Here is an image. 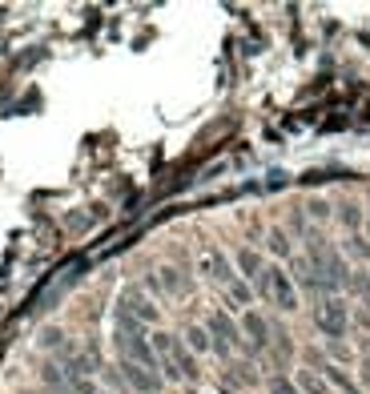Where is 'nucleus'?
Masks as SVG:
<instances>
[{
	"label": "nucleus",
	"mask_w": 370,
	"mask_h": 394,
	"mask_svg": "<svg viewBox=\"0 0 370 394\" xmlns=\"http://www.w3.org/2000/svg\"><path fill=\"white\" fill-rule=\"evenodd\" d=\"M121 378L129 382V390H137V394H161V386H165L161 374L137 366V362H121Z\"/></svg>",
	"instance_id": "20e7f679"
},
{
	"label": "nucleus",
	"mask_w": 370,
	"mask_h": 394,
	"mask_svg": "<svg viewBox=\"0 0 370 394\" xmlns=\"http://www.w3.org/2000/svg\"><path fill=\"white\" fill-rule=\"evenodd\" d=\"M234 261H237V270H242V278H250V282H254V278L266 270V266H262V258H258V249H237Z\"/></svg>",
	"instance_id": "0eeeda50"
},
{
	"label": "nucleus",
	"mask_w": 370,
	"mask_h": 394,
	"mask_svg": "<svg viewBox=\"0 0 370 394\" xmlns=\"http://www.w3.org/2000/svg\"><path fill=\"white\" fill-rule=\"evenodd\" d=\"M298 390H306V394H326V382L314 378L310 370H302V374H298Z\"/></svg>",
	"instance_id": "f8f14e48"
},
{
	"label": "nucleus",
	"mask_w": 370,
	"mask_h": 394,
	"mask_svg": "<svg viewBox=\"0 0 370 394\" xmlns=\"http://www.w3.org/2000/svg\"><path fill=\"white\" fill-rule=\"evenodd\" d=\"M198 266H201V274H206V278H213V282H222V286H230V282L237 278L234 266H230V258H225L222 249H213V246L198 258Z\"/></svg>",
	"instance_id": "423d86ee"
},
{
	"label": "nucleus",
	"mask_w": 370,
	"mask_h": 394,
	"mask_svg": "<svg viewBox=\"0 0 370 394\" xmlns=\"http://www.w3.org/2000/svg\"><path fill=\"white\" fill-rule=\"evenodd\" d=\"M185 346H189L194 354H206V350H210V334H206V326H194V330L185 334Z\"/></svg>",
	"instance_id": "1a4fd4ad"
},
{
	"label": "nucleus",
	"mask_w": 370,
	"mask_h": 394,
	"mask_svg": "<svg viewBox=\"0 0 370 394\" xmlns=\"http://www.w3.org/2000/svg\"><path fill=\"white\" fill-rule=\"evenodd\" d=\"M362 382H370V366H362Z\"/></svg>",
	"instance_id": "dca6fc26"
},
{
	"label": "nucleus",
	"mask_w": 370,
	"mask_h": 394,
	"mask_svg": "<svg viewBox=\"0 0 370 394\" xmlns=\"http://www.w3.org/2000/svg\"><path fill=\"white\" fill-rule=\"evenodd\" d=\"M270 246H274V254H290V242H286L282 230H274V234H270Z\"/></svg>",
	"instance_id": "2eb2a0df"
},
{
	"label": "nucleus",
	"mask_w": 370,
	"mask_h": 394,
	"mask_svg": "<svg viewBox=\"0 0 370 394\" xmlns=\"http://www.w3.org/2000/svg\"><path fill=\"white\" fill-rule=\"evenodd\" d=\"M350 286H354L358 294H362V302H366V306H370V278H362V274H354V278H350Z\"/></svg>",
	"instance_id": "4468645a"
},
{
	"label": "nucleus",
	"mask_w": 370,
	"mask_h": 394,
	"mask_svg": "<svg viewBox=\"0 0 370 394\" xmlns=\"http://www.w3.org/2000/svg\"><path fill=\"white\" fill-rule=\"evenodd\" d=\"M225 290H230V298H234V306H250V302H254V290H250L246 282H237V278L225 286Z\"/></svg>",
	"instance_id": "9d476101"
},
{
	"label": "nucleus",
	"mask_w": 370,
	"mask_h": 394,
	"mask_svg": "<svg viewBox=\"0 0 370 394\" xmlns=\"http://www.w3.org/2000/svg\"><path fill=\"white\" fill-rule=\"evenodd\" d=\"M326 378H330V382H334V386H338L342 394H362V390H358V386H354L350 378H346V374H342L338 366H326Z\"/></svg>",
	"instance_id": "9b49d317"
},
{
	"label": "nucleus",
	"mask_w": 370,
	"mask_h": 394,
	"mask_svg": "<svg viewBox=\"0 0 370 394\" xmlns=\"http://www.w3.org/2000/svg\"><path fill=\"white\" fill-rule=\"evenodd\" d=\"M222 394H234V390H222Z\"/></svg>",
	"instance_id": "f3484780"
},
{
	"label": "nucleus",
	"mask_w": 370,
	"mask_h": 394,
	"mask_svg": "<svg viewBox=\"0 0 370 394\" xmlns=\"http://www.w3.org/2000/svg\"><path fill=\"white\" fill-rule=\"evenodd\" d=\"M237 326H242V334H246V346H250V350H266V346H270V322L262 318L258 310H246Z\"/></svg>",
	"instance_id": "39448f33"
},
{
	"label": "nucleus",
	"mask_w": 370,
	"mask_h": 394,
	"mask_svg": "<svg viewBox=\"0 0 370 394\" xmlns=\"http://www.w3.org/2000/svg\"><path fill=\"white\" fill-rule=\"evenodd\" d=\"M206 334H210V350H218L222 358H230L234 346H242V326H237L225 310H213L210 322H206Z\"/></svg>",
	"instance_id": "f03ea898"
},
{
	"label": "nucleus",
	"mask_w": 370,
	"mask_h": 394,
	"mask_svg": "<svg viewBox=\"0 0 370 394\" xmlns=\"http://www.w3.org/2000/svg\"><path fill=\"white\" fill-rule=\"evenodd\" d=\"M153 286H161V290H169V294H185V278L173 266H165V270H157V278H153Z\"/></svg>",
	"instance_id": "6e6552de"
},
{
	"label": "nucleus",
	"mask_w": 370,
	"mask_h": 394,
	"mask_svg": "<svg viewBox=\"0 0 370 394\" xmlns=\"http://www.w3.org/2000/svg\"><path fill=\"white\" fill-rule=\"evenodd\" d=\"M254 294H258L266 306H278L282 314L298 310V290H294V282H290V274H286L282 266H266V270L254 278Z\"/></svg>",
	"instance_id": "f257e3e1"
},
{
	"label": "nucleus",
	"mask_w": 370,
	"mask_h": 394,
	"mask_svg": "<svg viewBox=\"0 0 370 394\" xmlns=\"http://www.w3.org/2000/svg\"><path fill=\"white\" fill-rule=\"evenodd\" d=\"M314 322H318V330L330 338V342H342L346 330H350V310H346L342 298H326L318 310H314Z\"/></svg>",
	"instance_id": "7ed1b4c3"
},
{
	"label": "nucleus",
	"mask_w": 370,
	"mask_h": 394,
	"mask_svg": "<svg viewBox=\"0 0 370 394\" xmlns=\"http://www.w3.org/2000/svg\"><path fill=\"white\" fill-rule=\"evenodd\" d=\"M270 394H302V390H298V382H290L286 374H274V378H270Z\"/></svg>",
	"instance_id": "ddd939ff"
}]
</instances>
